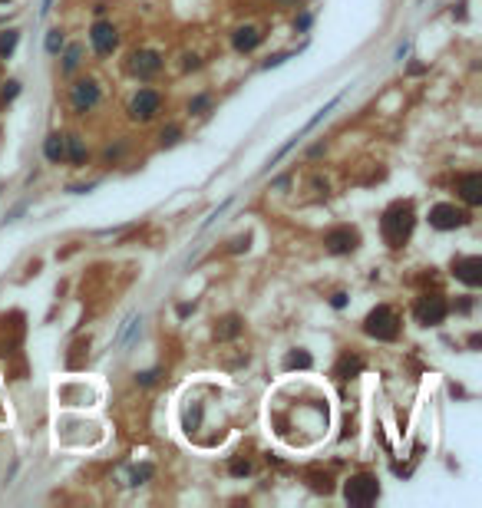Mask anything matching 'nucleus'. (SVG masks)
<instances>
[{
	"label": "nucleus",
	"instance_id": "nucleus-26",
	"mask_svg": "<svg viewBox=\"0 0 482 508\" xmlns=\"http://www.w3.org/2000/svg\"><path fill=\"white\" fill-rule=\"evenodd\" d=\"M179 135H182V129H179V125H169V129L162 132V145H175L179 142Z\"/></svg>",
	"mask_w": 482,
	"mask_h": 508
},
{
	"label": "nucleus",
	"instance_id": "nucleus-33",
	"mask_svg": "<svg viewBox=\"0 0 482 508\" xmlns=\"http://www.w3.org/2000/svg\"><path fill=\"white\" fill-rule=\"evenodd\" d=\"M330 304H334V307H344V304H347V294H334V300H330Z\"/></svg>",
	"mask_w": 482,
	"mask_h": 508
},
{
	"label": "nucleus",
	"instance_id": "nucleus-9",
	"mask_svg": "<svg viewBox=\"0 0 482 508\" xmlns=\"http://www.w3.org/2000/svg\"><path fill=\"white\" fill-rule=\"evenodd\" d=\"M89 40H93V50H96L99 57H109V53L119 47V33L109 20H96L93 30H89Z\"/></svg>",
	"mask_w": 482,
	"mask_h": 508
},
{
	"label": "nucleus",
	"instance_id": "nucleus-3",
	"mask_svg": "<svg viewBox=\"0 0 482 508\" xmlns=\"http://www.w3.org/2000/svg\"><path fill=\"white\" fill-rule=\"evenodd\" d=\"M344 499H347L350 505H374V502L380 499V482H376V475H370V472L350 475V479L344 482Z\"/></svg>",
	"mask_w": 482,
	"mask_h": 508
},
{
	"label": "nucleus",
	"instance_id": "nucleus-35",
	"mask_svg": "<svg viewBox=\"0 0 482 508\" xmlns=\"http://www.w3.org/2000/svg\"><path fill=\"white\" fill-rule=\"evenodd\" d=\"M278 4H298V0H278Z\"/></svg>",
	"mask_w": 482,
	"mask_h": 508
},
{
	"label": "nucleus",
	"instance_id": "nucleus-7",
	"mask_svg": "<svg viewBox=\"0 0 482 508\" xmlns=\"http://www.w3.org/2000/svg\"><path fill=\"white\" fill-rule=\"evenodd\" d=\"M357 244H360V235H357V228H350V225L330 228L327 235H324V248H327L330 254H350Z\"/></svg>",
	"mask_w": 482,
	"mask_h": 508
},
{
	"label": "nucleus",
	"instance_id": "nucleus-20",
	"mask_svg": "<svg viewBox=\"0 0 482 508\" xmlns=\"http://www.w3.org/2000/svg\"><path fill=\"white\" fill-rule=\"evenodd\" d=\"M43 47H47V53H50V57H57L60 50L67 47V40H63V30H60V27H53V30H50V33H47V43H43Z\"/></svg>",
	"mask_w": 482,
	"mask_h": 508
},
{
	"label": "nucleus",
	"instance_id": "nucleus-30",
	"mask_svg": "<svg viewBox=\"0 0 482 508\" xmlns=\"http://www.w3.org/2000/svg\"><path fill=\"white\" fill-rule=\"evenodd\" d=\"M155 376H159V373H155V370H149V373H135V383H142V386H152V383H155Z\"/></svg>",
	"mask_w": 482,
	"mask_h": 508
},
{
	"label": "nucleus",
	"instance_id": "nucleus-18",
	"mask_svg": "<svg viewBox=\"0 0 482 508\" xmlns=\"http://www.w3.org/2000/svg\"><path fill=\"white\" fill-rule=\"evenodd\" d=\"M17 43H20V30H4V33H0V60L13 57Z\"/></svg>",
	"mask_w": 482,
	"mask_h": 508
},
{
	"label": "nucleus",
	"instance_id": "nucleus-19",
	"mask_svg": "<svg viewBox=\"0 0 482 508\" xmlns=\"http://www.w3.org/2000/svg\"><path fill=\"white\" fill-rule=\"evenodd\" d=\"M79 63H83V43H69L63 53V73H73Z\"/></svg>",
	"mask_w": 482,
	"mask_h": 508
},
{
	"label": "nucleus",
	"instance_id": "nucleus-12",
	"mask_svg": "<svg viewBox=\"0 0 482 508\" xmlns=\"http://www.w3.org/2000/svg\"><path fill=\"white\" fill-rule=\"evenodd\" d=\"M459 195H463L466 205H482V175L479 172H469L459 179Z\"/></svg>",
	"mask_w": 482,
	"mask_h": 508
},
{
	"label": "nucleus",
	"instance_id": "nucleus-25",
	"mask_svg": "<svg viewBox=\"0 0 482 508\" xmlns=\"http://www.w3.org/2000/svg\"><path fill=\"white\" fill-rule=\"evenodd\" d=\"M17 93H20V83H17V79H7V83H4V103L17 99Z\"/></svg>",
	"mask_w": 482,
	"mask_h": 508
},
{
	"label": "nucleus",
	"instance_id": "nucleus-6",
	"mask_svg": "<svg viewBox=\"0 0 482 508\" xmlns=\"http://www.w3.org/2000/svg\"><path fill=\"white\" fill-rule=\"evenodd\" d=\"M159 109H162V96H159L155 89H139V93L129 99V119H135V123L155 119Z\"/></svg>",
	"mask_w": 482,
	"mask_h": 508
},
{
	"label": "nucleus",
	"instance_id": "nucleus-16",
	"mask_svg": "<svg viewBox=\"0 0 482 508\" xmlns=\"http://www.w3.org/2000/svg\"><path fill=\"white\" fill-rule=\"evenodd\" d=\"M86 142H83V135H67V159L73 165H86Z\"/></svg>",
	"mask_w": 482,
	"mask_h": 508
},
{
	"label": "nucleus",
	"instance_id": "nucleus-10",
	"mask_svg": "<svg viewBox=\"0 0 482 508\" xmlns=\"http://www.w3.org/2000/svg\"><path fill=\"white\" fill-rule=\"evenodd\" d=\"M159 69H162V57H159L155 50H135L133 57H129V73L139 79L155 77Z\"/></svg>",
	"mask_w": 482,
	"mask_h": 508
},
{
	"label": "nucleus",
	"instance_id": "nucleus-23",
	"mask_svg": "<svg viewBox=\"0 0 482 508\" xmlns=\"http://www.w3.org/2000/svg\"><path fill=\"white\" fill-rule=\"evenodd\" d=\"M208 106H212V99H208V96H195L192 103H189V113L205 115V113H208Z\"/></svg>",
	"mask_w": 482,
	"mask_h": 508
},
{
	"label": "nucleus",
	"instance_id": "nucleus-14",
	"mask_svg": "<svg viewBox=\"0 0 482 508\" xmlns=\"http://www.w3.org/2000/svg\"><path fill=\"white\" fill-rule=\"evenodd\" d=\"M43 155H47V162H53V165L67 162V135L50 132L47 142H43Z\"/></svg>",
	"mask_w": 482,
	"mask_h": 508
},
{
	"label": "nucleus",
	"instance_id": "nucleus-22",
	"mask_svg": "<svg viewBox=\"0 0 482 508\" xmlns=\"http://www.w3.org/2000/svg\"><path fill=\"white\" fill-rule=\"evenodd\" d=\"M129 479H133V485H142L145 479H152V465L145 462V465H139V469H133V472H129Z\"/></svg>",
	"mask_w": 482,
	"mask_h": 508
},
{
	"label": "nucleus",
	"instance_id": "nucleus-4",
	"mask_svg": "<svg viewBox=\"0 0 482 508\" xmlns=\"http://www.w3.org/2000/svg\"><path fill=\"white\" fill-rule=\"evenodd\" d=\"M446 314H449V304H446V298H439V294H426V298H420L413 307V317L420 327H439L446 320Z\"/></svg>",
	"mask_w": 482,
	"mask_h": 508
},
{
	"label": "nucleus",
	"instance_id": "nucleus-28",
	"mask_svg": "<svg viewBox=\"0 0 482 508\" xmlns=\"http://www.w3.org/2000/svg\"><path fill=\"white\" fill-rule=\"evenodd\" d=\"M23 211H27V202H20V205H13V211H10L7 218H4V225H13V221L20 218V215H23Z\"/></svg>",
	"mask_w": 482,
	"mask_h": 508
},
{
	"label": "nucleus",
	"instance_id": "nucleus-1",
	"mask_svg": "<svg viewBox=\"0 0 482 508\" xmlns=\"http://www.w3.org/2000/svg\"><path fill=\"white\" fill-rule=\"evenodd\" d=\"M413 225H416L413 202H393L383 211V218H380L383 241L390 248H403L406 241H410V235H413Z\"/></svg>",
	"mask_w": 482,
	"mask_h": 508
},
{
	"label": "nucleus",
	"instance_id": "nucleus-21",
	"mask_svg": "<svg viewBox=\"0 0 482 508\" xmlns=\"http://www.w3.org/2000/svg\"><path fill=\"white\" fill-rule=\"evenodd\" d=\"M310 363H314V360H310V354H304V350H301V354H288V360H284V366H288V370H294V366L308 370Z\"/></svg>",
	"mask_w": 482,
	"mask_h": 508
},
{
	"label": "nucleus",
	"instance_id": "nucleus-5",
	"mask_svg": "<svg viewBox=\"0 0 482 508\" xmlns=\"http://www.w3.org/2000/svg\"><path fill=\"white\" fill-rule=\"evenodd\" d=\"M430 225L436 231H456V228H463V225H469V211L456 208L449 202H439L430 208Z\"/></svg>",
	"mask_w": 482,
	"mask_h": 508
},
{
	"label": "nucleus",
	"instance_id": "nucleus-32",
	"mask_svg": "<svg viewBox=\"0 0 482 508\" xmlns=\"http://www.w3.org/2000/svg\"><path fill=\"white\" fill-rule=\"evenodd\" d=\"M406 53H410V43H400V47H396V60H403Z\"/></svg>",
	"mask_w": 482,
	"mask_h": 508
},
{
	"label": "nucleus",
	"instance_id": "nucleus-2",
	"mask_svg": "<svg viewBox=\"0 0 482 508\" xmlns=\"http://www.w3.org/2000/svg\"><path fill=\"white\" fill-rule=\"evenodd\" d=\"M364 334L374 337V340H383V344L386 340H396L400 337V317H396L393 307H386V304L374 307L364 320Z\"/></svg>",
	"mask_w": 482,
	"mask_h": 508
},
{
	"label": "nucleus",
	"instance_id": "nucleus-31",
	"mask_svg": "<svg viewBox=\"0 0 482 508\" xmlns=\"http://www.w3.org/2000/svg\"><path fill=\"white\" fill-rule=\"evenodd\" d=\"M294 27H298V30H308V27H310V13H304V17H301Z\"/></svg>",
	"mask_w": 482,
	"mask_h": 508
},
{
	"label": "nucleus",
	"instance_id": "nucleus-34",
	"mask_svg": "<svg viewBox=\"0 0 482 508\" xmlns=\"http://www.w3.org/2000/svg\"><path fill=\"white\" fill-rule=\"evenodd\" d=\"M50 4H53V0H43V7H40V13H47V10H50Z\"/></svg>",
	"mask_w": 482,
	"mask_h": 508
},
{
	"label": "nucleus",
	"instance_id": "nucleus-8",
	"mask_svg": "<svg viewBox=\"0 0 482 508\" xmlns=\"http://www.w3.org/2000/svg\"><path fill=\"white\" fill-rule=\"evenodd\" d=\"M69 103H73L77 113H89V109H96L99 83L96 79H77V83H73V93H69Z\"/></svg>",
	"mask_w": 482,
	"mask_h": 508
},
{
	"label": "nucleus",
	"instance_id": "nucleus-15",
	"mask_svg": "<svg viewBox=\"0 0 482 508\" xmlns=\"http://www.w3.org/2000/svg\"><path fill=\"white\" fill-rule=\"evenodd\" d=\"M360 370H364V360H360V356L344 354L340 356V363H337V370H334V376H337V380H354Z\"/></svg>",
	"mask_w": 482,
	"mask_h": 508
},
{
	"label": "nucleus",
	"instance_id": "nucleus-27",
	"mask_svg": "<svg viewBox=\"0 0 482 508\" xmlns=\"http://www.w3.org/2000/svg\"><path fill=\"white\" fill-rule=\"evenodd\" d=\"M248 472H251L248 459H232V475H248Z\"/></svg>",
	"mask_w": 482,
	"mask_h": 508
},
{
	"label": "nucleus",
	"instance_id": "nucleus-13",
	"mask_svg": "<svg viewBox=\"0 0 482 508\" xmlns=\"http://www.w3.org/2000/svg\"><path fill=\"white\" fill-rule=\"evenodd\" d=\"M258 43H261L258 27H238L232 33V47L238 50V53H251V50H258Z\"/></svg>",
	"mask_w": 482,
	"mask_h": 508
},
{
	"label": "nucleus",
	"instance_id": "nucleus-29",
	"mask_svg": "<svg viewBox=\"0 0 482 508\" xmlns=\"http://www.w3.org/2000/svg\"><path fill=\"white\" fill-rule=\"evenodd\" d=\"M284 60H291V53H274L271 60H264V69H274V67H281Z\"/></svg>",
	"mask_w": 482,
	"mask_h": 508
},
{
	"label": "nucleus",
	"instance_id": "nucleus-11",
	"mask_svg": "<svg viewBox=\"0 0 482 508\" xmlns=\"http://www.w3.org/2000/svg\"><path fill=\"white\" fill-rule=\"evenodd\" d=\"M453 278L463 281L466 288H479L482 284V258L479 254H469V258H456L453 261Z\"/></svg>",
	"mask_w": 482,
	"mask_h": 508
},
{
	"label": "nucleus",
	"instance_id": "nucleus-17",
	"mask_svg": "<svg viewBox=\"0 0 482 508\" xmlns=\"http://www.w3.org/2000/svg\"><path fill=\"white\" fill-rule=\"evenodd\" d=\"M241 334V317H225L222 324H218V330H215V337H218V340H235V337Z\"/></svg>",
	"mask_w": 482,
	"mask_h": 508
},
{
	"label": "nucleus",
	"instance_id": "nucleus-24",
	"mask_svg": "<svg viewBox=\"0 0 482 508\" xmlns=\"http://www.w3.org/2000/svg\"><path fill=\"white\" fill-rule=\"evenodd\" d=\"M228 208H232V198H228V202H222V205H218V208L212 211V215H208V218L202 221V231H205V228H212V225H215V218H222V215H225V211H228Z\"/></svg>",
	"mask_w": 482,
	"mask_h": 508
}]
</instances>
